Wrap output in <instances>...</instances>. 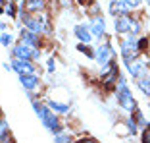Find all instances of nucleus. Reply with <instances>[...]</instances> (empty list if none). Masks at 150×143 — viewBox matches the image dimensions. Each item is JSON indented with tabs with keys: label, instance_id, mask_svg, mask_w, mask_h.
I'll use <instances>...</instances> for the list:
<instances>
[{
	"label": "nucleus",
	"instance_id": "27",
	"mask_svg": "<svg viewBox=\"0 0 150 143\" xmlns=\"http://www.w3.org/2000/svg\"><path fill=\"white\" fill-rule=\"evenodd\" d=\"M123 2H125V4H127L131 10H137L139 6H141L142 2H144V0H123Z\"/></svg>",
	"mask_w": 150,
	"mask_h": 143
},
{
	"label": "nucleus",
	"instance_id": "4",
	"mask_svg": "<svg viewBox=\"0 0 150 143\" xmlns=\"http://www.w3.org/2000/svg\"><path fill=\"white\" fill-rule=\"evenodd\" d=\"M141 21L135 16H121V18L114 19V31L117 35H135L141 33Z\"/></svg>",
	"mask_w": 150,
	"mask_h": 143
},
{
	"label": "nucleus",
	"instance_id": "17",
	"mask_svg": "<svg viewBox=\"0 0 150 143\" xmlns=\"http://www.w3.org/2000/svg\"><path fill=\"white\" fill-rule=\"evenodd\" d=\"M135 83H137L139 91H141V93L144 95V97H148V99H150V76L142 77V79H137Z\"/></svg>",
	"mask_w": 150,
	"mask_h": 143
},
{
	"label": "nucleus",
	"instance_id": "12",
	"mask_svg": "<svg viewBox=\"0 0 150 143\" xmlns=\"http://www.w3.org/2000/svg\"><path fill=\"white\" fill-rule=\"evenodd\" d=\"M108 10H110V16L114 19L121 18V16H131V12H133L123 0H110V8H108Z\"/></svg>",
	"mask_w": 150,
	"mask_h": 143
},
{
	"label": "nucleus",
	"instance_id": "35",
	"mask_svg": "<svg viewBox=\"0 0 150 143\" xmlns=\"http://www.w3.org/2000/svg\"><path fill=\"white\" fill-rule=\"evenodd\" d=\"M2 118H4V112H2V108H0V120H2Z\"/></svg>",
	"mask_w": 150,
	"mask_h": 143
},
{
	"label": "nucleus",
	"instance_id": "29",
	"mask_svg": "<svg viewBox=\"0 0 150 143\" xmlns=\"http://www.w3.org/2000/svg\"><path fill=\"white\" fill-rule=\"evenodd\" d=\"M75 2H77L79 6H85V8H88V6H91V4H94L96 0H75Z\"/></svg>",
	"mask_w": 150,
	"mask_h": 143
},
{
	"label": "nucleus",
	"instance_id": "33",
	"mask_svg": "<svg viewBox=\"0 0 150 143\" xmlns=\"http://www.w3.org/2000/svg\"><path fill=\"white\" fill-rule=\"evenodd\" d=\"M6 14V10H4V6H0V16H4Z\"/></svg>",
	"mask_w": 150,
	"mask_h": 143
},
{
	"label": "nucleus",
	"instance_id": "2",
	"mask_svg": "<svg viewBox=\"0 0 150 143\" xmlns=\"http://www.w3.org/2000/svg\"><path fill=\"white\" fill-rule=\"evenodd\" d=\"M119 56H121L125 66L142 56L139 52V39L135 35H125V39L119 41Z\"/></svg>",
	"mask_w": 150,
	"mask_h": 143
},
{
	"label": "nucleus",
	"instance_id": "5",
	"mask_svg": "<svg viewBox=\"0 0 150 143\" xmlns=\"http://www.w3.org/2000/svg\"><path fill=\"white\" fill-rule=\"evenodd\" d=\"M114 58H117V52H115L112 41H102V43H98L96 49H94V62H96L100 68H104Z\"/></svg>",
	"mask_w": 150,
	"mask_h": 143
},
{
	"label": "nucleus",
	"instance_id": "24",
	"mask_svg": "<svg viewBox=\"0 0 150 143\" xmlns=\"http://www.w3.org/2000/svg\"><path fill=\"white\" fill-rule=\"evenodd\" d=\"M54 143H73V137L67 134H56L54 135Z\"/></svg>",
	"mask_w": 150,
	"mask_h": 143
},
{
	"label": "nucleus",
	"instance_id": "31",
	"mask_svg": "<svg viewBox=\"0 0 150 143\" xmlns=\"http://www.w3.org/2000/svg\"><path fill=\"white\" fill-rule=\"evenodd\" d=\"M2 68H4L6 72H13V68H12V64H8V62H4L2 64Z\"/></svg>",
	"mask_w": 150,
	"mask_h": 143
},
{
	"label": "nucleus",
	"instance_id": "7",
	"mask_svg": "<svg viewBox=\"0 0 150 143\" xmlns=\"http://www.w3.org/2000/svg\"><path fill=\"white\" fill-rule=\"evenodd\" d=\"M87 27L91 29L93 37L98 39V43L106 37V19H104V16H94V18H91L88 23H87Z\"/></svg>",
	"mask_w": 150,
	"mask_h": 143
},
{
	"label": "nucleus",
	"instance_id": "3",
	"mask_svg": "<svg viewBox=\"0 0 150 143\" xmlns=\"http://www.w3.org/2000/svg\"><path fill=\"white\" fill-rule=\"evenodd\" d=\"M119 76H121V72H119V66H117V58H114L108 66L100 68V85H102V89L104 91H115Z\"/></svg>",
	"mask_w": 150,
	"mask_h": 143
},
{
	"label": "nucleus",
	"instance_id": "1",
	"mask_svg": "<svg viewBox=\"0 0 150 143\" xmlns=\"http://www.w3.org/2000/svg\"><path fill=\"white\" fill-rule=\"evenodd\" d=\"M33 110H35V114L39 116V120L42 122L44 128H46L48 132H52V135L62 134V130H64L62 122H60V118H58L56 112L50 110L48 104L40 103V101H35V103H33Z\"/></svg>",
	"mask_w": 150,
	"mask_h": 143
},
{
	"label": "nucleus",
	"instance_id": "13",
	"mask_svg": "<svg viewBox=\"0 0 150 143\" xmlns=\"http://www.w3.org/2000/svg\"><path fill=\"white\" fill-rule=\"evenodd\" d=\"M19 83L23 85L25 91H35L40 85V76L39 74H23V76H18Z\"/></svg>",
	"mask_w": 150,
	"mask_h": 143
},
{
	"label": "nucleus",
	"instance_id": "14",
	"mask_svg": "<svg viewBox=\"0 0 150 143\" xmlns=\"http://www.w3.org/2000/svg\"><path fill=\"white\" fill-rule=\"evenodd\" d=\"M21 10H25L27 14H44L46 0H23Z\"/></svg>",
	"mask_w": 150,
	"mask_h": 143
},
{
	"label": "nucleus",
	"instance_id": "15",
	"mask_svg": "<svg viewBox=\"0 0 150 143\" xmlns=\"http://www.w3.org/2000/svg\"><path fill=\"white\" fill-rule=\"evenodd\" d=\"M73 35L77 37V41L83 43V45H88V43L93 41V33H91V29H88L87 25H75L73 27Z\"/></svg>",
	"mask_w": 150,
	"mask_h": 143
},
{
	"label": "nucleus",
	"instance_id": "34",
	"mask_svg": "<svg viewBox=\"0 0 150 143\" xmlns=\"http://www.w3.org/2000/svg\"><path fill=\"white\" fill-rule=\"evenodd\" d=\"M10 2H13V4H19V2H21V0H10Z\"/></svg>",
	"mask_w": 150,
	"mask_h": 143
},
{
	"label": "nucleus",
	"instance_id": "28",
	"mask_svg": "<svg viewBox=\"0 0 150 143\" xmlns=\"http://www.w3.org/2000/svg\"><path fill=\"white\" fill-rule=\"evenodd\" d=\"M8 132H10V126H8V122H6L4 118H2V120H0V135L8 134Z\"/></svg>",
	"mask_w": 150,
	"mask_h": 143
},
{
	"label": "nucleus",
	"instance_id": "20",
	"mask_svg": "<svg viewBox=\"0 0 150 143\" xmlns=\"http://www.w3.org/2000/svg\"><path fill=\"white\" fill-rule=\"evenodd\" d=\"M4 10H6V16L8 18H12V19H18V4H13V2H8V4L4 6Z\"/></svg>",
	"mask_w": 150,
	"mask_h": 143
},
{
	"label": "nucleus",
	"instance_id": "19",
	"mask_svg": "<svg viewBox=\"0 0 150 143\" xmlns=\"http://www.w3.org/2000/svg\"><path fill=\"white\" fill-rule=\"evenodd\" d=\"M0 45L2 46H6V49H12L16 43H13V35L10 31H6V33H2L0 35Z\"/></svg>",
	"mask_w": 150,
	"mask_h": 143
},
{
	"label": "nucleus",
	"instance_id": "6",
	"mask_svg": "<svg viewBox=\"0 0 150 143\" xmlns=\"http://www.w3.org/2000/svg\"><path fill=\"white\" fill-rule=\"evenodd\" d=\"M115 101H117V104L123 108L125 112H131V114L139 108L137 101H135V97H133V93H131V89H129L127 83L115 87Z\"/></svg>",
	"mask_w": 150,
	"mask_h": 143
},
{
	"label": "nucleus",
	"instance_id": "21",
	"mask_svg": "<svg viewBox=\"0 0 150 143\" xmlns=\"http://www.w3.org/2000/svg\"><path fill=\"white\" fill-rule=\"evenodd\" d=\"M125 126H127V130H129V134H131V135H137L139 134V126H137V122H135V118H133V116H129L127 120H125Z\"/></svg>",
	"mask_w": 150,
	"mask_h": 143
},
{
	"label": "nucleus",
	"instance_id": "18",
	"mask_svg": "<svg viewBox=\"0 0 150 143\" xmlns=\"http://www.w3.org/2000/svg\"><path fill=\"white\" fill-rule=\"evenodd\" d=\"M131 116L135 118V122H137V126H139V128H142V130H144L146 126H148V122H146V118H144V114H142V110H141V108H137V110L133 112Z\"/></svg>",
	"mask_w": 150,
	"mask_h": 143
},
{
	"label": "nucleus",
	"instance_id": "22",
	"mask_svg": "<svg viewBox=\"0 0 150 143\" xmlns=\"http://www.w3.org/2000/svg\"><path fill=\"white\" fill-rule=\"evenodd\" d=\"M148 49H150V39H148V37H139V52L146 54Z\"/></svg>",
	"mask_w": 150,
	"mask_h": 143
},
{
	"label": "nucleus",
	"instance_id": "11",
	"mask_svg": "<svg viewBox=\"0 0 150 143\" xmlns=\"http://www.w3.org/2000/svg\"><path fill=\"white\" fill-rule=\"evenodd\" d=\"M10 50H12V58L31 60V62H33V56H35V49H31V46L23 45V43H16V45H13Z\"/></svg>",
	"mask_w": 150,
	"mask_h": 143
},
{
	"label": "nucleus",
	"instance_id": "8",
	"mask_svg": "<svg viewBox=\"0 0 150 143\" xmlns=\"http://www.w3.org/2000/svg\"><path fill=\"white\" fill-rule=\"evenodd\" d=\"M125 68H127L129 76H131L135 81H137V79H142V77H146V76H148V64H146L142 58L133 60V62H131V64H127Z\"/></svg>",
	"mask_w": 150,
	"mask_h": 143
},
{
	"label": "nucleus",
	"instance_id": "32",
	"mask_svg": "<svg viewBox=\"0 0 150 143\" xmlns=\"http://www.w3.org/2000/svg\"><path fill=\"white\" fill-rule=\"evenodd\" d=\"M0 29H2V33H6V29H8V23H6V21H0Z\"/></svg>",
	"mask_w": 150,
	"mask_h": 143
},
{
	"label": "nucleus",
	"instance_id": "36",
	"mask_svg": "<svg viewBox=\"0 0 150 143\" xmlns=\"http://www.w3.org/2000/svg\"><path fill=\"white\" fill-rule=\"evenodd\" d=\"M144 2H146V4H148V8H150V0H144Z\"/></svg>",
	"mask_w": 150,
	"mask_h": 143
},
{
	"label": "nucleus",
	"instance_id": "23",
	"mask_svg": "<svg viewBox=\"0 0 150 143\" xmlns=\"http://www.w3.org/2000/svg\"><path fill=\"white\" fill-rule=\"evenodd\" d=\"M77 50H79V52H83V54H87V58H88V60H94V50L91 49L88 45H83V43H79V45H77Z\"/></svg>",
	"mask_w": 150,
	"mask_h": 143
},
{
	"label": "nucleus",
	"instance_id": "30",
	"mask_svg": "<svg viewBox=\"0 0 150 143\" xmlns=\"http://www.w3.org/2000/svg\"><path fill=\"white\" fill-rule=\"evenodd\" d=\"M75 143H98L94 137H81V139H77Z\"/></svg>",
	"mask_w": 150,
	"mask_h": 143
},
{
	"label": "nucleus",
	"instance_id": "26",
	"mask_svg": "<svg viewBox=\"0 0 150 143\" xmlns=\"http://www.w3.org/2000/svg\"><path fill=\"white\" fill-rule=\"evenodd\" d=\"M46 72H48V74H54V72H56V60H54V56L46 60Z\"/></svg>",
	"mask_w": 150,
	"mask_h": 143
},
{
	"label": "nucleus",
	"instance_id": "10",
	"mask_svg": "<svg viewBox=\"0 0 150 143\" xmlns=\"http://www.w3.org/2000/svg\"><path fill=\"white\" fill-rule=\"evenodd\" d=\"M12 68L18 76H23V74H37V66L31 60H19V58H12Z\"/></svg>",
	"mask_w": 150,
	"mask_h": 143
},
{
	"label": "nucleus",
	"instance_id": "25",
	"mask_svg": "<svg viewBox=\"0 0 150 143\" xmlns=\"http://www.w3.org/2000/svg\"><path fill=\"white\" fill-rule=\"evenodd\" d=\"M141 143H150V124L146 126L141 134Z\"/></svg>",
	"mask_w": 150,
	"mask_h": 143
},
{
	"label": "nucleus",
	"instance_id": "16",
	"mask_svg": "<svg viewBox=\"0 0 150 143\" xmlns=\"http://www.w3.org/2000/svg\"><path fill=\"white\" fill-rule=\"evenodd\" d=\"M46 104H48L50 110L56 112V114H67V112L71 110V107L67 103H60V101H54V99H52V101H48Z\"/></svg>",
	"mask_w": 150,
	"mask_h": 143
},
{
	"label": "nucleus",
	"instance_id": "9",
	"mask_svg": "<svg viewBox=\"0 0 150 143\" xmlns=\"http://www.w3.org/2000/svg\"><path fill=\"white\" fill-rule=\"evenodd\" d=\"M19 43L31 46V49H40V46H42V39H40V35L29 31V29H25V27L19 29Z\"/></svg>",
	"mask_w": 150,
	"mask_h": 143
}]
</instances>
